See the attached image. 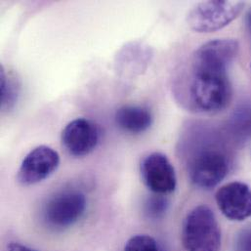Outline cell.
Returning <instances> with one entry per match:
<instances>
[{"instance_id":"cell-1","label":"cell","mask_w":251,"mask_h":251,"mask_svg":"<svg viewBox=\"0 0 251 251\" xmlns=\"http://www.w3.org/2000/svg\"><path fill=\"white\" fill-rule=\"evenodd\" d=\"M182 242L187 251H219L221 230L208 206L199 205L189 212L183 224Z\"/></svg>"},{"instance_id":"cell-2","label":"cell","mask_w":251,"mask_h":251,"mask_svg":"<svg viewBox=\"0 0 251 251\" xmlns=\"http://www.w3.org/2000/svg\"><path fill=\"white\" fill-rule=\"evenodd\" d=\"M190 97L197 109L204 113L223 110L232 98V86L228 75L193 73Z\"/></svg>"},{"instance_id":"cell-3","label":"cell","mask_w":251,"mask_h":251,"mask_svg":"<svg viewBox=\"0 0 251 251\" xmlns=\"http://www.w3.org/2000/svg\"><path fill=\"white\" fill-rule=\"evenodd\" d=\"M189 175L199 188L210 190L216 187L229 172V159L226 153L215 146H202L189 160Z\"/></svg>"},{"instance_id":"cell-4","label":"cell","mask_w":251,"mask_h":251,"mask_svg":"<svg viewBox=\"0 0 251 251\" xmlns=\"http://www.w3.org/2000/svg\"><path fill=\"white\" fill-rule=\"evenodd\" d=\"M244 2L204 1L197 4L188 14L187 22L192 29L201 33L219 30L231 24L243 11Z\"/></svg>"},{"instance_id":"cell-5","label":"cell","mask_w":251,"mask_h":251,"mask_svg":"<svg viewBox=\"0 0 251 251\" xmlns=\"http://www.w3.org/2000/svg\"><path fill=\"white\" fill-rule=\"evenodd\" d=\"M86 207L87 200L83 193L66 190L49 199L43 209V218L51 228L66 229L83 216Z\"/></svg>"},{"instance_id":"cell-6","label":"cell","mask_w":251,"mask_h":251,"mask_svg":"<svg viewBox=\"0 0 251 251\" xmlns=\"http://www.w3.org/2000/svg\"><path fill=\"white\" fill-rule=\"evenodd\" d=\"M236 39H214L201 45L194 54L193 73L227 75V69L239 52Z\"/></svg>"},{"instance_id":"cell-7","label":"cell","mask_w":251,"mask_h":251,"mask_svg":"<svg viewBox=\"0 0 251 251\" xmlns=\"http://www.w3.org/2000/svg\"><path fill=\"white\" fill-rule=\"evenodd\" d=\"M59 164L60 155L55 150L47 146L36 147L22 161L17 179L24 186L35 185L51 176Z\"/></svg>"},{"instance_id":"cell-8","label":"cell","mask_w":251,"mask_h":251,"mask_svg":"<svg viewBox=\"0 0 251 251\" xmlns=\"http://www.w3.org/2000/svg\"><path fill=\"white\" fill-rule=\"evenodd\" d=\"M144 184L152 193L166 195L175 191L177 177L169 159L160 152H152L146 156L140 166Z\"/></svg>"},{"instance_id":"cell-9","label":"cell","mask_w":251,"mask_h":251,"mask_svg":"<svg viewBox=\"0 0 251 251\" xmlns=\"http://www.w3.org/2000/svg\"><path fill=\"white\" fill-rule=\"evenodd\" d=\"M100 142V130L86 119L71 122L62 132V143L67 151L76 157L92 152Z\"/></svg>"},{"instance_id":"cell-10","label":"cell","mask_w":251,"mask_h":251,"mask_svg":"<svg viewBox=\"0 0 251 251\" xmlns=\"http://www.w3.org/2000/svg\"><path fill=\"white\" fill-rule=\"evenodd\" d=\"M216 202L229 219L243 221L251 216V189L245 183L232 182L216 193Z\"/></svg>"},{"instance_id":"cell-11","label":"cell","mask_w":251,"mask_h":251,"mask_svg":"<svg viewBox=\"0 0 251 251\" xmlns=\"http://www.w3.org/2000/svg\"><path fill=\"white\" fill-rule=\"evenodd\" d=\"M117 126L131 134H139L147 131L152 125L151 112L141 106H124L115 116Z\"/></svg>"},{"instance_id":"cell-12","label":"cell","mask_w":251,"mask_h":251,"mask_svg":"<svg viewBox=\"0 0 251 251\" xmlns=\"http://www.w3.org/2000/svg\"><path fill=\"white\" fill-rule=\"evenodd\" d=\"M19 87L17 82L6 74L3 67L0 68V107L2 110H10L17 103Z\"/></svg>"},{"instance_id":"cell-13","label":"cell","mask_w":251,"mask_h":251,"mask_svg":"<svg viewBox=\"0 0 251 251\" xmlns=\"http://www.w3.org/2000/svg\"><path fill=\"white\" fill-rule=\"evenodd\" d=\"M124 251H161L156 241L147 235L132 237L127 243Z\"/></svg>"},{"instance_id":"cell-14","label":"cell","mask_w":251,"mask_h":251,"mask_svg":"<svg viewBox=\"0 0 251 251\" xmlns=\"http://www.w3.org/2000/svg\"><path fill=\"white\" fill-rule=\"evenodd\" d=\"M168 207V201L161 196L151 197L146 202V212L151 218L158 219L164 215Z\"/></svg>"},{"instance_id":"cell-15","label":"cell","mask_w":251,"mask_h":251,"mask_svg":"<svg viewBox=\"0 0 251 251\" xmlns=\"http://www.w3.org/2000/svg\"><path fill=\"white\" fill-rule=\"evenodd\" d=\"M232 126L241 134L248 133L251 130V109L243 108L238 110L232 118Z\"/></svg>"},{"instance_id":"cell-16","label":"cell","mask_w":251,"mask_h":251,"mask_svg":"<svg viewBox=\"0 0 251 251\" xmlns=\"http://www.w3.org/2000/svg\"><path fill=\"white\" fill-rule=\"evenodd\" d=\"M235 251H251V227L238 234L235 240Z\"/></svg>"},{"instance_id":"cell-17","label":"cell","mask_w":251,"mask_h":251,"mask_svg":"<svg viewBox=\"0 0 251 251\" xmlns=\"http://www.w3.org/2000/svg\"><path fill=\"white\" fill-rule=\"evenodd\" d=\"M6 251H37L35 250H32L30 248H27L25 246H23L18 243H11L8 247Z\"/></svg>"},{"instance_id":"cell-18","label":"cell","mask_w":251,"mask_h":251,"mask_svg":"<svg viewBox=\"0 0 251 251\" xmlns=\"http://www.w3.org/2000/svg\"><path fill=\"white\" fill-rule=\"evenodd\" d=\"M246 20H247V25H248V26H249V28L251 30V9L248 12V14H247V18H246Z\"/></svg>"}]
</instances>
